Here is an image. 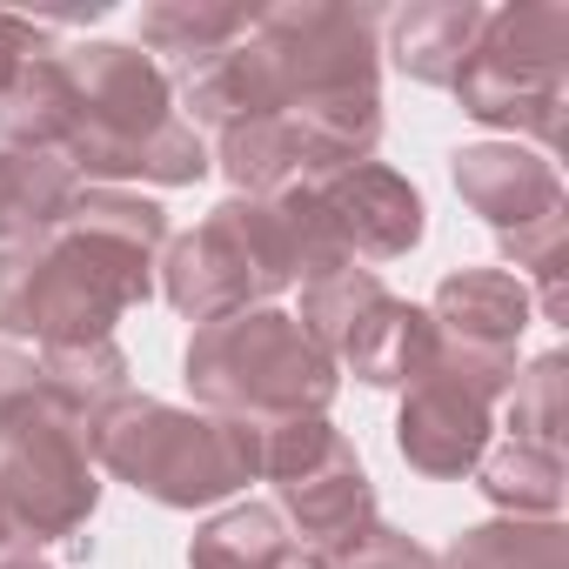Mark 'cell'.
I'll list each match as a JSON object with an SVG mask.
<instances>
[{"mask_svg": "<svg viewBox=\"0 0 569 569\" xmlns=\"http://www.w3.org/2000/svg\"><path fill=\"white\" fill-rule=\"evenodd\" d=\"M274 569H329V562H322V556H309V549H289V556L274 562Z\"/></svg>", "mask_w": 569, "mask_h": 569, "instance_id": "4316f807", "label": "cell"}, {"mask_svg": "<svg viewBox=\"0 0 569 569\" xmlns=\"http://www.w3.org/2000/svg\"><path fill=\"white\" fill-rule=\"evenodd\" d=\"M396 449L409 469L422 476H469L489 449V396L456 382V376H422L409 382V402H402V422H396Z\"/></svg>", "mask_w": 569, "mask_h": 569, "instance_id": "7c38bea8", "label": "cell"}, {"mask_svg": "<svg viewBox=\"0 0 569 569\" xmlns=\"http://www.w3.org/2000/svg\"><path fill=\"white\" fill-rule=\"evenodd\" d=\"M562 429H569V376H562V356H536L509 382V442L562 449Z\"/></svg>", "mask_w": 569, "mask_h": 569, "instance_id": "7402d4cb", "label": "cell"}, {"mask_svg": "<svg viewBox=\"0 0 569 569\" xmlns=\"http://www.w3.org/2000/svg\"><path fill=\"white\" fill-rule=\"evenodd\" d=\"M456 194L496 234H516V228H529V221L562 208V174H556L549 154H529L516 141H482V148L456 154Z\"/></svg>", "mask_w": 569, "mask_h": 569, "instance_id": "4fadbf2b", "label": "cell"}, {"mask_svg": "<svg viewBox=\"0 0 569 569\" xmlns=\"http://www.w3.org/2000/svg\"><path fill=\"white\" fill-rule=\"evenodd\" d=\"M34 409H41V362L0 342V429H14Z\"/></svg>", "mask_w": 569, "mask_h": 569, "instance_id": "cb8c5ba5", "label": "cell"}, {"mask_svg": "<svg viewBox=\"0 0 569 569\" xmlns=\"http://www.w3.org/2000/svg\"><path fill=\"white\" fill-rule=\"evenodd\" d=\"M168 248V214L121 188H81L74 208L0 248V336H34L41 349L108 342V329L154 296V254Z\"/></svg>", "mask_w": 569, "mask_h": 569, "instance_id": "7a4b0ae2", "label": "cell"}, {"mask_svg": "<svg viewBox=\"0 0 569 569\" xmlns=\"http://www.w3.org/2000/svg\"><path fill=\"white\" fill-rule=\"evenodd\" d=\"M41 41H48V28L41 21H21V14H0V94H8L14 81H21V68L41 54Z\"/></svg>", "mask_w": 569, "mask_h": 569, "instance_id": "d4e9b609", "label": "cell"}, {"mask_svg": "<svg viewBox=\"0 0 569 569\" xmlns=\"http://www.w3.org/2000/svg\"><path fill=\"white\" fill-rule=\"evenodd\" d=\"M0 141L61 154L74 181L148 174L181 188L208 174V141L168 108L161 68L121 41L34 54L0 94Z\"/></svg>", "mask_w": 569, "mask_h": 569, "instance_id": "6da1fadb", "label": "cell"}, {"mask_svg": "<svg viewBox=\"0 0 569 569\" xmlns=\"http://www.w3.org/2000/svg\"><path fill=\"white\" fill-rule=\"evenodd\" d=\"M188 389L228 422H296L336 402V362L309 342V329L281 309H248L208 322L188 342Z\"/></svg>", "mask_w": 569, "mask_h": 569, "instance_id": "277c9868", "label": "cell"}, {"mask_svg": "<svg viewBox=\"0 0 569 569\" xmlns=\"http://www.w3.org/2000/svg\"><path fill=\"white\" fill-rule=\"evenodd\" d=\"M476 482L502 516H536L542 522V516L562 509V449H529V442L482 449Z\"/></svg>", "mask_w": 569, "mask_h": 569, "instance_id": "d6986e66", "label": "cell"}, {"mask_svg": "<svg viewBox=\"0 0 569 569\" xmlns=\"http://www.w3.org/2000/svg\"><path fill=\"white\" fill-rule=\"evenodd\" d=\"M536 302L509 268H462L449 274L436 302H429V329H436V376H456L469 389H482L489 402L516 382V342L529 329Z\"/></svg>", "mask_w": 569, "mask_h": 569, "instance_id": "8fae6325", "label": "cell"}, {"mask_svg": "<svg viewBox=\"0 0 569 569\" xmlns=\"http://www.w3.org/2000/svg\"><path fill=\"white\" fill-rule=\"evenodd\" d=\"M462 114L529 134L549 154L562 148V88H569V8L529 0V8H496L449 81Z\"/></svg>", "mask_w": 569, "mask_h": 569, "instance_id": "5b68a950", "label": "cell"}, {"mask_svg": "<svg viewBox=\"0 0 569 569\" xmlns=\"http://www.w3.org/2000/svg\"><path fill=\"white\" fill-rule=\"evenodd\" d=\"M41 389L74 429H94L121 396H134L128 389V356L114 349V336L108 342H74V349H41Z\"/></svg>", "mask_w": 569, "mask_h": 569, "instance_id": "2e32d148", "label": "cell"}, {"mask_svg": "<svg viewBox=\"0 0 569 569\" xmlns=\"http://www.w3.org/2000/svg\"><path fill=\"white\" fill-rule=\"evenodd\" d=\"M436 569H569V529L556 516H502L482 529H462Z\"/></svg>", "mask_w": 569, "mask_h": 569, "instance_id": "e0dca14e", "label": "cell"}, {"mask_svg": "<svg viewBox=\"0 0 569 569\" xmlns=\"http://www.w3.org/2000/svg\"><path fill=\"white\" fill-rule=\"evenodd\" d=\"M289 281H302L289 228L268 201H221L194 234H181L161 261V296L188 316V322H228L248 309H268Z\"/></svg>", "mask_w": 569, "mask_h": 569, "instance_id": "52a82bcc", "label": "cell"}, {"mask_svg": "<svg viewBox=\"0 0 569 569\" xmlns=\"http://www.w3.org/2000/svg\"><path fill=\"white\" fill-rule=\"evenodd\" d=\"M0 502L14 509L28 549L54 542V536H74L101 502V482H94V462H88V429H74L48 402V389H41L34 416L0 429Z\"/></svg>", "mask_w": 569, "mask_h": 569, "instance_id": "30bf717a", "label": "cell"}, {"mask_svg": "<svg viewBox=\"0 0 569 569\" xmlns=\"http://www.w3.org/2000/svg\"><path fill=\"white\" fill-rule=\"evenodd\" d=\"M261 476L281 496L274 516H289V529L302 536L309 556H336L349 536H362L376 522V489L356 462V442L342 429H329L322 416L268 422L261 429Z\"/></svg>", "mask_w": 569, "mask_h": 569, "instance_id": "9c48e42d", "label": "cell"}, {"mask_svg": "<svg viewBox=\"0 0 569 569\" xmlns=\"http://www.w3.org/2000/svg\"><path fill=\"white\" fill-rule=\"evenodd\" d=\"M28 549V536H21V522H14V509L0 502V556H21Z\"/></svg>", "mask_w": 569, "mask_h": 569, "instance_id": "484cf974", "label": "cell"}, {"mask_svg": "<svg viewBox=\"0 0 569 569\" xmlns=\"http://www.w3.org/2000/svg\"><path fill=\"white\" fill-rule=\"evenodd\" d=\"M261 8H221V0H161V8L141 14V41L181 68H201L214 61L221 48H234L248 28H254Z\"/></svg>", "mask_w": 569, "mask_h": 569, "instance_id": "ac0fdd59", "label": "cell"}, {"mask_svg": "<svg viewBox=\"0 0 569 569\" xmlns=\"http://www.w3.org/2000/svg\"><path fill=\"white\" fill-rule=\"evenodd\" d=\"M329 569H436V556L422 549V542H409L402 529H389V522H369L362 536H349L336 556H322Z\"/></svg>", "mask_w": 569, "mask_h": 569, "instance_id": "603a6c76", "label": "cell"}, {"mask_svg": "<svg viewBox=\"0 0 569 569\" xmlns=\"http://www.w3.org/2000/svg\"><path fill=\"white\" fill-rule=\"evenodd\" d=\"M289 549H296V542H289V529H281V516H274V509L241 502V509L214 516V522L194 536L188 569H274Z\"/></svg>", "mask_w": 569, "mask_h": 569, "instance_id": "ffe728a7", "label": "cell"}, {"mask_svg": "<svg viewBox=\"0 0 569 569\" xmlns=\"http://www.w3.org/2000/svg\"><path fill=\"white\" fill-rule=\"evenodd\" d=\"M88 456L168 509H201L261 476V429L228 416L168 409L154 396H121L94 429Z\"/></svg>", "mask_w": 569, "mask_h": 569, "instance_id": "3957f363", "label": "cell"}, {"mask_svg": "<svg viewBox=\"0 0 569 569\" xmlns=\"http://www.w3.org/2000/svg\"><path fill=\"white\" fill-rule=\"evenodd\" d=\"M268 208L289 228L302 281L369 268V261H396L422 241V194L382 161L342 168V174L309 181V188H281Z\"/></svg>", "mask_w": 569, "mask_h": 569, "instance_id": "8992f818", "label": "cell"}, {"mask_svg": "<svg viewBox=\"0 0 569 569\" xmlns=\"http://www.w3.org/2000/svg\"><path fill=\"white\" fill-rule=\"evenodd\" d=\"M0 569H54V562H41L34 549H21V556H0Z\"/></svg>", "mask_w": 569, "mask_h": 569, "instance_id": "83f0119b", "label": "cell"}, {"mask_svg": "<svg viewBox=\"0 0 569 569\" xmlns=\"http://www.w3.org/2000/svg\"><path fill=\"white\" fill-rule=\"evenodd\" d=\"M74 194H81V181H74V168L61 154L0 141V248L48 234L74 208Z\"/></svg>", "mask_w": 569, "mask_h": 569, "instance_id": "5bb4252c", "label": "cell"}, {"mask_svg": "<svg viewBox=\"0 0 569 569\" xmlns=\"http://www.w3.org/2000/svg\"><path fill=\"white\" fill-rule=\"evenodd\" d=\"M489 8H476V0H422V8L396 14V68L422 88H449L482 34Z\"/></svg>", "mask_w": 569, "mask_h": 569, "instance_id": "9a60e30c", "label": "cell"}, {"mask_svg": "<svg viewBox=\"0 0 569 569\" xmlns=\"http://www.w3.org/2000/svg\"><path fill=\"white\" fill-rule=\"evenodd\" d=\"M309 342L356 369L369 389H409L429 376L436 362V329H429V309L416 302H396L376 268H342V274H322V281H302V316Z\"/></svg>", "mask_w": 569, "mask_h": 569, "instance_id": "ba28073f", "label": "cell"}, {"mask_svg": "<svg viewBox=\"0 0 569 569\" xmlns=\"http://www.w3.org/2000/svg\"><path fill=\"white\" fill-rule=\"evenodd\" d=\"M502 254L516 261V281L549 322H569V214H542L516 234H502Z\"/></svg>", "mask_w": 569, "mask_h": 569, "instance_id": "44dd1931", "label": "cell"}]
</instances>
